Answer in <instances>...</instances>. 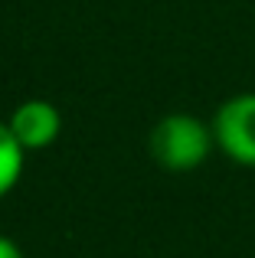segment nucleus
Here are the masks:
<instances>
[{
	"mask_svg": "<svg viewBox=\"0 0 255 258\" xmlns=\"http://www.w3.org/2000/svg\"><path fill=\"white\" fill-rule=\"evenodd\" d=\"M216 147L213 124L186 111H173L154 124L151 131V157L170 173H190L203 164Z\"/></svg>",
	"mask_w": 255,
	"mask_h": 258,
	"instance_id": "nucleus-1",
	"label": "nucleus"
},
{
	"mask_svg": "<svg viewBox=\"0 0 255 258\" xmlns=\"http://www.w3.org/2000/svg\"><path fill=\"white\" fill-rule=\"evenodd\" d=\"M216 147L239 167H255V92H239L226 98L213 114Z\"/></svg>",
	"mask_w": 255,
	"mask_h": 258,
	"instance_id": "nucleus-2",
	"label": "nucleus"
},
{
	"mask_svg": "<svg viewBox=\"0 0 255 258\" xmlns=\"http://www.w3.org/2000/svg\"><path fill=\"white\" fill-rule=\"evenodd\" d=\"M10 131L13 138L23 144V151H46L62 131V114L52 101L46 98H30L23 105H17V111L10 114Z\"/></svg>",
	"mask_w": 255,
	"mask_h": 258,
	"instance_id": "nucleus-3",
	"label": "nucleus"
},
{
	"mask_svg": "<svg viewBox=\"0 0 255 258\" xmlns=\"http://www.w3.org/2000/svg\"><path fill=\"white\" fill-rule=\"evenodd\" d=\"M23 160H26L23 144L13 138L10 124H7V121H0V200H4V196L20 183Z\"/></svg>",
	"mask_w": 255,
	"mask_h": 258,
	"instance_id": "nucleus-4",
	"label": "nucleus"
},
{
	"mask_svg": "<svg viewBox=\"0 0 255 258\" xmlns=\"http://www.w3.org/2000/svg\"><path fill=\"white\" fill-rule=\"evenodd\" d=\"M0 258H23V252H20V245L13 239L0 235Z\"/></svg>",
	"mask_w": 255,
	"mask_h": 258,
	"instance_id": "nucleus-5",
	"label": "nucleus"
}]
</instances>
